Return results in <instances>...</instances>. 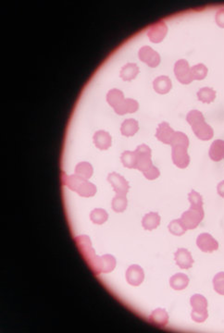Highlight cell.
<instances>
[{
    "mask_svg": "<svg viewBox=\"0 0 224 333\" xmlns=\"http://www.w3.org/2000/svg\"><path fill=\"white\" fill-rule=\"evenodd\" d=\"M208 155L211 160L219 162L224 158V140H215L209 147Z\"/></svg>",
    "mask_w": 224,
    "mask_h": 333,
    "instance_id": "44dd1931",
    "label": "cell"
},
{
    "mask_svg": "<svg viewBox=\"0 0 224 333\" xmlns=\"http://www.w3.org/2000/svg\"><path fill=\"white\" fill-rule=\"evenodd\" d=\"M124 92L118 88L108 90V93L106 94V102L112 108L120 106L124 101Z\"/></svg>",
    "mask_w": 224,
    "mask_h": 333,
    "instance_id": "7402d4cb",
    "label": "cell"
},
{
    "mask_svg": "<svg viewBox=\"0 0 224 333\" xmlns=\"http://www.w3.org/2000/svg\"><path fill=\"white\" fill-rule=\"evenodd\" d=\"M217 192L218 195H220L221 197H224V180L221 181L218 186H217Z\"/></svg>",
    "mask_w": 224,
    "mask_h": 333,
    "instance_id": "f35d334b",
    "label": "cell"
},
{
    "mask_svg": "<svg viewBox=\"0 0 224 333\" xmlns=\"http://www.w3.org/2000/svg\"><path fill=\"white\" fill-rule=\"evenodd\" d=\"M94 173V169L91 163L87 162V161H82L79 162L75 169V174L83 178V179H89L93 176Z\"/></svg>",
    "mask_w": 224,
    "mask_h": 333,
    "instance_id": "4316f807",
    "label": "cell"
},
{
    "mask_svg": "<svg viewBox=\"0 0 224 333\" xmlns=\"http://www.w3.org/2000/svg\"><path fill=\"white\" fill-rule=\"evenodd\" d=\"M160 216L157 212H149L146 214L142 220V226L147 231H152L160 224Z\"/></svg>",
    "mask_w": 224,
    "mask_h": 333,
    "instance_id": "cb8c5ba5",
    "label": "cell"
},
{
    "mask_svg": "<svg viewBox=\"0 0 224 333\" xmlns=\"http://www.w3.org/2000/svg\"><path fill=\"white\" fill-rule=\"evenodd\" d=\"M135 154H136V167L135 169L138 171H142L143 173L145 171L149 170L150 168L153 166V163L151 160V149L147 145L143 144L138 146L135 149Z\"/></svg>",
    "mask_w": 224,
    "mask_h": 333,
    "instance_id": "8992f818",
    "label": "cell"
},
{
    "mask_svg": "<svg viewBox=\"0 0 224 333\" xmlns=\"http://www.w3.org/2000/svg\"><path fill=\"white\" fill-rule=\"evenodd\" d=\"M116 267V258L111 255H105L100 256L94 272L96 274L110 273Z\"/></svg>",
    "mask_w": 224,
    "mask_h": 333,
    "instance_id": "5bb4252c",
    "label": "cell"
},
{
    "mask_svg": "<svg viewBox=\"0 0 224 333\" xmlns=\"http://www.w3.org/2000/svg\"><path fill=\"white\" fill-rule=\"evenodd\" d=\"M153 88L158 95H166L173 88V81L167 75H160L153 81Z\"/></svg>",
    "mask_w": 224,
    "mask_h": 333,
    "instance_id": "ac0fdd59",
    "label": "cell"
},
{
    "mask_svg": "<svg viewBox=\"0 0 224 333\" xmlns=\"http://www.w3.org/2000/svg\"><path fill=\"white\" fill-rule=\"evenodd\" d=\"M140 73V69L136 63L129 62L122 67L120 71V77L124 81H131L134 80Z\"/></svg>",
    "mask_w": 224,
    "mask_h": 333,
    "instance_id": "ffe728a7",
    "label": "cell"
},
{
    "mask_svg": "<svg viewBox=\"0 0 224 333\" xmlns=\"http://www.w3.org/2000/svg\"><path fill=\"white\" fill-rule=\"evenodd\" d=\"M174 133L175 130L170 126L169 122H163L158 124L155 137L165 145H171Z\"/></svg>",
    "mask_w": 224,
    "mask_h": 333,
    "instance_id": "9a60e30c",
    "label": "cell"
},
{
    "mask_svg": "<svg viewBox=\"0 0 224 333\" xmlns=\"http://www.w3.org/2000/svg\"><path fill=\"white\" fill-rule=\"evenodd\" d=\"M139 130V123L134 119H127L122 123L121 133L126 137H132Z\"/></svg>",
    "mask_w": 224,
    "mask_h": 333,
    "instance_id": "d4e9b609",
    "label": "cell"
},
{
    "mask_svg": "<svg viewBox=\"0 0 224 333\" xmlns=\"http://www.w3.org/2000/svg\"><path fill=\"white\" fill-rule=\"evenodd\" d=\"M213 287L217 293L224 295V272H219L214 276Z\"/></svg>",
    "mask_w": 224,
    "mask_h": 333,
    "instance_id": "e575fe53",
    "label": "cell"
},
{
    "mask_svg": "<svg viewBox=\"0 0 224 333\" xmlns=\"http://www.w3.org/2000/svg\"><path fill=\"white\" fill-rule=\"evenodd\" d=\"M174 72L177 81H180L182 84H189L194 81L192 77L191 67L186 59L182 58L177 60L175 62Z\"/></svg>",
    "mask_w": 224,
    "mask_h": 333,
    "instance_id": "52a82bcc",
    "label": "cell"
},
{
    "mask_svg": "<svg viewBox=\"0 0 224 333\" xmlns=\"http://www.w3.org/2000/svg\"><path fill=\"white\" fill-rule=\"evenodd\" d=\"M208 73V67L203 63H199L191 67L192 77L196 81L204 80L207 77Z\"/></svg>",
    "mask_w": 224,
    "mask_h": 333,
    "instance_id": "4dcf8cb0",
    "label": "cell"
},
{
    "mask_svg": "<svg viewBox=\"0 0 224 333\" xmlns=\"http://www.w3.org/2000/svg\"><path fill=\"white\" fill-rule=\"evenodd\" d=\"M197 245L204 253H212L219 249L218 241L209 233H201L197 239Z\"/></svg>",
    "mask_w": 224,
    "mask_h": 333,
    "instance_id": "8fae6325",
    "label": "cell"
},
{
    "mask_svg": "<svg viewBox=\"0 0 224 333\" xmlns=\"http://www.w3.org/2000/svg\"><path fill=\"white\" fill-rule=\"evenodd\" d=\"M174 259L178 267L182 269H188L193 267L194 259L191 253L184 248H179L174 254Z\"/></svg>",
    "mask_w": 224,
    "mask_h": 333,
    "instance_id": "e0dca14e",
    "label": "cell"
},
{
    "mask_svg": "<svg viewBox=\"0 0 224 333\" xmlns=\"http://www.w3.org/2000/svg\"><path fill=\"white\" fill-rule=\"evenodd\" d=\"M169 231L172 234L176 236H182L186 232L187 229L183 225L181 220H172L169 224Z\"/></svg>",
    "mask_w": 224,
    "mask_h": 333,
    "instance_id": "d6a6232c",
    "label": "cell"
},
{
    "mask_svg": "<svg viewBox=\"0 0 224 333\" xmlns=\"http://www.w3.org/2000/svg\"><path fill=\"white\" fill-rule=\"evenodd\" d=\"M108 181L111 184L113 188V191L116 193V195H127L129 192L130 185L129 182L126 180L124 176L117 172H111L108 176Z\"/></svg>",
    "mask_w": 224,
    "mask_h": 333,
    "instance_id": "30bf717a",
    "label": "cell"
},
{
    "mask_svg": "<svg viewBox=\"0 0 224 333\" xmlns=\"http://www.w3.org/2000/svg\"><path fill=\"white\" fill-rule=\"evenodd\" d=\"M121 160L127 169H135L136 167V154L134 151H124L121 155Z\"/></svg>",
    "mask_w": 224,
    "mask_h": 333,
    "instance_id": "1f68e13d",
    "label": "cell"
},
{
    "mask_svg": "<svg viewBox=\"0 0 224 333\" xmlns=\"http://www.w3.org/2000/svg\"><path fill=\"white\" fill-rule=\"evenodd\" d=\"M197 96H198L199 100L201 101L202 103L210 104L216 98V92H215V90H213L210 87H202L198 91Z\"/></svg>",
    "mask_w": 224,
    "mask_h": 333,
    "instance_id": "83f0119b",
    "label": "cell"
},
{
    "mask_svg": "<svg viewBox=\"0 0 224 333\" xmlns=\"http://www.w3.org/2000/svg\"><path fill=\"white\" fill-rule=\"evenodd\" d=\"M138 57L143 63L150 68H157L161 61L160 55L158 51L154 50L149 46H144L138 51Z\"/></svg>",
    "mask_w": 224,
    "mask_h": 333,
    "instance_id": "ba28073f",
    "label": "cell"
},
{
    "mask_svg": "<svg viewBox=\"0 0 224 333\" xmlns=\"http://www.w3.org/2000/svg\"><path fill=\"white\" fill-rule=\"evenodd\" d=\"M192 130L195 135L202 141H208L213 138L214 130L210 125H208L206 121H201L194 125H192Z\"/></svg>",
    "mask_w": 224,
    "mask_h": 333,
    "instance_id": "4fadbf2b",
    "label": "cell"
},
{
    "mask_svg": "<svg viewBox=\"0 0 224 333\" xmlns=\"http://www.w3.org/2000/svg\"><path fill=\"white\" fill-rule=\"evenodd\" d=\"M113 109H114V112L120 116H123L127 113H135L139 109V103L137 100L133 99V98H125L124 101L120 106H117Z\"/></svg>",
    "mask_w": 224,
    "mask_h": 333,
    "instance_id": "d6986e66",
    "label": "cell"
},
{
    "mask_svg": "<svg viewBox=\"0 0 224 333\" xmlns=\"http://www.w3.org/2000/svg\"><path fill=\"white\" fill-rule=\"evenodd\" d=\"M188 200L190 202V206L197 207V208H202L203 207V199L199 193H198L195 190H192L188 195Z\"/></svg>",
    "mask_w": 224,
    "mask_h": 333,
    "instance_id": "d590c367",
    "label": "cell"
},
{
    "mask_svg": "<svg viewBox=\"0 0 224 333\" xmlns=\"http://www.w3.org/2000/svg\"><path fill=\"white\" fill-rule=\"evenodd\" d=\"M77 245L79 247V250L82 253L83 258L87 263H89L90 268L94 270L96 268V265L99 261V256H97L94 253V250L92 249L90 239L88 236H79L76 238Z\"/></svg>",
    "mask_w": 224,
    "mask_h": 333,
    "instance_id": "277c9868",
    "label": "cell"
},
{
    "mask_svg": "<svg viewBox=\"0 0 224 333\" xmlns=\"http://www.w3.org/2000/svg\"><path fill=\"white\" fill-rule=\"evenodd\" d=\"M193 307L191 317L195 322L202 323L208 317V300L201 294H194L190 299Z\"/></svg>",
    "mask_w": 224,
    "mask_h": 333,
    "instance_id": "3957f363",
    "label": "cell"
},
{
    "mask_svg": "<svg viewBox=\"0 0 224 333\" xmlns=\"http://www.w3.org/2000/svg\"><path fill=\"white\" fill-rule=\"evenodd\" d=\"M143 174H144L145 178H147V179H149V180H153V179H158L159 175H160V171H159V170H158L156 166L153 165L149 170L145 171Z\"/></svg>",
    "mask_w": 224,
    "mask_h": 333,
    "instance_id": "8d00e7d4",
    "label": "cell"
},
{
    "mask_svg": "<svg viewBox=\"0 0 224 333\" xmlns=\"http://www.w3.org/2000/svg\"><path fill=\"white\" fill-rule=\"evenodd\" d=\"M168 33V25L164 21H159L150 25L148 37L154 44H159L165 39Z\"/></svg>",
    "mask_w": 224,
    "mask_h": 333,
    "instance_id": "9c48e42d",
    "label": "cell"
},
{
    "mask_svg": "<svg viewBox=\"0 0 224 333\" xmlns=\"http://www.w3.org/2000/svg\"><path fill=\"white\" fill-rule=\"evenodd\" d=\"M172 147V159L179 169H186L190 164L188 154L189 138L182 131H175L174 139L170 145Z\"/></svg>",
    "mask_w": 224,
    "mask_h": 333,
    "instance_id": "6da1fadb",
    "label": "cell"
},
{
    "mask_svg": "<svg viewBox=\"0 0 224 333\" xmlns=\"http://www.w3.org/2000/svg\"><path fill=\"white\" fill-rule=\"evenodd\" d=\"M61 180L64 186L68 187L70 190L74 191L81 197H93L98 191V188L94 183L88 181V179H83L75 174H63Z\"/></svg>",
    "mask_w": 224,
    "mask_h": 333,
    "instance_id": "7a4b0ae2",
    "label": "cell"
},
{
    "mask_svg": "<svg viewBox=\"0 0 224 333\" xmlns=\"http://www.w3.org/2000/svg\"><path fill=\"white\" fill-rule=\"evenodd\" d=\"M149 321L157 327H164L169 322V315L165 309H155L150 315Z\"/></svg>",
    "mask_w": 224,
    "mask_h": 333,
    "instance_id": "603a6c76",
    "label": "cell"
},
{
    "mask_svg": "<svg viewBox=\"0 0 224 333\" xmlns=\"http://www.w3.org/2000/svg\"><path fill=\"white\" fill-rule=\"evenodd\" d=\"M201 121H205L204 115L202 114L201 111L198 110V109H193L190 110L187 115H186V122L189 123V125H194L198 122H201Z\"/></svg>",
    "mask_w": 224,
    "mask_h": 333,
    "instance_id": "836d02e7",
    "label": "cell"
},
{
    "mask_svg": "<svg viewBox=\"0 0 224 333\" xmlns=\"http://www.w3.org/2000/svg\"><path fill=\"white\" fill-rule=\"evenodd\" d=\"M127 205H128V199L126 195H116L112 198L111 208L116 213H122V212L125 211V209L127 208Z\"/></svg>",
    "mask_w": 224,
    "mask_h": 333,
    "instance_id": "f1b7e54d",
    "label": "cell"
},
{
    "mask_svg": "<svg viewBox=\"0 0 224 333\" xmlns=\"http://www.w3.org/2000/svg\"><path fill=\"white\" fill-rule=\"evenodd\" d=\"M205 212L203 207L197 208L190 206V208L187 211L183 212L180 220H182L183 225L187 230H194L201 223V221L204 219Z\"/></svg>",
    "mask_w": 224,
    "mask_h": 333,
    "instance_id": "5b68a950",
    "label": "cell"
},
{
    "mask_svg": "<svg viewBox=\"0 0 224 333\" xmlns=\"http://www.w3.org/2000/svg\"><path fill=\"white\" fill-rule=\"evenodd\" d=\"M189 284V278L183 273H177L170 279L171 287L176 291H182Z\"/></svg>",
    "mask_w": 224,
    "mask_h": 333,
    "instance_id": "484cf974",
    "label": "cell"
},
{
    "mask_svg": "<svg viewBox=\"0 0 224 333\" xmlns=\"http://www.w3.org/2000/svg\"><path fill=\"white\" fill-rule=\"evenodd\" d=\"M108 219V212L103 208H95L90 213V220L94 224L102 225Z\"/></svg>",
    "mask_w": 224,
    "mask_h": 333,
    "instance_id": "f546056e",
    "label": "cell"
},
{
    "mask_svg": "<svg viewBox=\"0 0 224 333\" xmlns=\"http://www.w3.org/2000/svg\"><path fill=\"white\" fill-rule=\"evenodd\" d=\"M126 281L132 286H139L145 280L144 269L138 265H132L126 270Z\"/></svg>",
    "mask_w": 224,
    "mask_h": 333,
    "instance_id": "7c38bea8",
    "label": "cell"
},
{
    "mask_svg": "<svg viewBox=\"0 0 224 333\" xmlns=\"http://www.w3.org/2000/svg\"><path fill=\"white\" fill-rule=\"evenodd\" d=\"M94 145L101 151L107 150L112 145V138L108 131L104 130H97L93 136Z\"/></svg>",
    "mask_w": 224,
    "mask_h": 333,
    "instance_id": "2e32d148",
    "label": "cell"
},
{
    "mask_svg": "<svg viewBox=\"0 0 224 333\" xmlns=\"http://www.w3.org/2000/svg\"><path fill=\"white\" fill-rule=\"evenodd\" d=\"M215 22L219 27L224 28V8H221L217 11Z\"/></svg>",
    "mask_w": 224,
    "mask_h": 333,
    "instance_id": "74e56055",
    "label": "cell"
}]
</instances>
